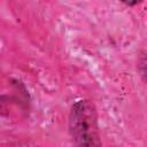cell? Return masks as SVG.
Here are the masks:
<instances>
[{
    "label": "cell",
    "mask_w": 147,
    "mask_h": 147,
    "mask_svg": "<svg viewBox=\"0 0 147 147\" xmlns=\"http://www.w3.org/2000/svg\"><path fill=\"white\" fill-rule=\"evenodd\" d=\"M69 132L78 146H99L98 115L90 100H79L72 105L69 114Z\"/></svg>",
    "instance_id": "obj_1"
},
{
    "label": "cell",
    "mask_w": 147,
    "mask_h": 147,
    "mask_svg": "<svg viewBox=\"0 0 147 147\" xmlns=\"http://www.w3.org/2000/svg\"><path fill=\"white\" fill-rule=\"evenodd\" d=\"M139 70H140V75L142 76L144 79H147V54H145L140 60H139Z\"/></svg>",
    "instance_id": "obj_2"
},
{
    "label": "cell",
    "mask_w": 147,
    "mask_h": 147,
    "mask_svg": "<svg viewBox=\"0 0 147 147\" xmlns=\"http://www.w3.org/2000/svg\"><path fill=\"white\" fill-rule=\"evenodd\" d=\"M123 3H125L126 6H136V5H138V3H140L142 0H121Z\"/></svg>",
    "instance_id": "obj_3"
}]
</instances>
